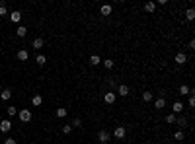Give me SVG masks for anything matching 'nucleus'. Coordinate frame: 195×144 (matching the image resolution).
I'll return each instance as SVG.
<instances>
[{
    "label": "nucleus",
    "instance_id": "nucleus-3",
    "mask_svg": "<svg viewBox=\"0 0 195 144\" xmlns=\"http://www.w3.org/2000/svg\"><path fill=\"white\" fill-rule=\"evenodd\" d=\"M113 136H115L117 140H123L127 136V129H125V127H117V129L113 130Z\"/></svg>",
    "mask_w": 195,
    "mask_h": 144
},
{
    "label": "nucleus",
    "instance_id": "nucleus-19",
    "mask_svg": "<svg viewBox=\"0 0 195 144\" xmlns=\"http://www.w3.org/2000/svg\"><path fill=\"white\" fill-rule=\"evenodd\" d=\"M31 103H33V105H41V103H43V96H39V93H37V96H33Z\"/></svg>",
    "mask_w": 195,
    "mask_h": 144
},
{
    "label": "nucleus",
    "instance_id": "nucleus-25",
    "mask_svg": "<svg viewBox=\"0 0 195 144\" xmlns=\"http://www.w3.org/2000/svg\"><path fill=\"white\" fill-rule=\"evenodd\" d=\"M70 127H74V129H78V127H82V119H80V117H76L74 121H72V125Z\"/></svg>",
    "mask_w": 195,
    "mask_h": 144
},
{
    "label": "nucleus",
    "instance_id": "nucleus-15",
    "mask_svg": "<svg viewBox=\"0 0 195 144\" xmlns=\"http://www.w3.org/2000/svg\"><path fill=\"white\" fill-rule=\"evenodd\" d=\"M193 18H195V10L193 8H187L186 10V20H187V22H191Z\"/></svg>",
    "mask_w": 195,
    "mask_h": 144
},
{
    "label": "nucleus",
    "instance_id": "nucleus-29",
    "mask_svg": "<svg viewBox=\"0 0 195 144\" xmlns=\"http://www.w3.org/2000/svg\"><path fill=\"white\" fill-rule=\"evenodd\" d=\"M174 138H176V140H183V130H178L176 135H174Z\"/></svg>",
    "mask_w": 195,
    "mask_h": 144
},
{
    "label": "nucleus",
    "instance_id": "nucleus-26",
    "mask_svg": "<svg viewBox=\"0 0 195 144\" xmlns=\"http://www.w3.org/2000/svg\"><path fill=\"white\" fill-rule=\"evenodd\" d=\"M166 123H170V125H172V123H176V115H174V113L166 115Z\"/></svg>",
    "mask_w": 195,
    "mask_h": 144
},
{
    "label": "nucleus",
    "instance_id": "nucleus-20",
    "mask_svg": "<svg viewBox=\"0 0 195 144\" xmlns=\"http://www.w3.org/2000/svg\"><path fill=\"white\" fill-rule=\"evenodd\" d=\"M144 10H146V12H154V10H156V2H146V4H144Z\"/></svg>",
    "mask_w": 195,
    "mask_h": 144
},
{
    "label": "nucleus",
    "instance_id": "nucleus-23",
    "mask_svg": "<svg viewBox=\"0 0 195 144\" xmlns=\"http://www.w3.org/2000/svg\"><path fill=\"white\" fill-rule=\"evenodd\" d=\"M35 61H37L39 66H43V64L47 62V59H45V55H37V59H35Z\"/></svg>",
    "mask_w": 195,
    "mask_h": 144
},
{
    "label": "nucleus",
    "instance_id": "nucleus-22",
    "mask_svg": "<svg viewBox=\"0 0 195 144\" xmlns=\"http://www.w3.org/2000/svg\"><path fill=\"white\" fill-rule=\"evenodd\" d=\"M189 92H191L189 86H180V93H181V96H189Z\"/></svg>",
    "mask_w": 195,
    "mask_h": 144
},
{
    "label": "nucleus",
    "instance_id": "nucleus-24",
    "mask_svg": "<svg viewBox=\"0 0 195 144\" xmlns=\"http://www.w3.org/2000/svg\"><path fill=\"white\" fill-rule=\"evenodd\" d=\"M143 99L144 101H152V92H143Z\"/></svg>",
    "mask_w": 195,
    "mask_h": 144
},
{
    "label": "nucleus",
    "instance_id": "nucleus-5",
    "mask_svg": "<svg viewBox=\"0 0 195 144\" xmlns=\"http://www.w3.org/2000/svg\"><path fill=\"white\" fill-rule=\"evenodd\" d=\"M98 140H100V142H102V144H106L107 140H109V132H107L106 129H102V130H100V132H98Z\"/></svg>",
    "mask_w": 195,
    "mask_h": 144
},
{
    "label": "nucleus",
    "instance_id": "nucleus-16",
    "mask_svg": "<svg viewBox=\"0 0 195 144\" xmlns=\"http://www.w3.org/2000/svg\"><path fill=\"white\" fill-rule=\"evenodd\" d=\"M0 98L4 99V101H8V99L12 98V92H10V90H2V92H0Z\"/></svg>",
    "mask_w": 195,
    "mask_h": 144
},
{
    "label": "nucleus",
    "instance_id": "nucleus-7",
    "mask_svg": "<svg viewBox=\"0 0 195 144\" xmlns=\"http://www.w3.org/2000/svg\"><path fill=\"white\" fill-rule=\"evenodd\" d=\"M172 111H174V115L181 113V111H183V103H181V101H176V103L172 105Z\"/></svg>",
    "mask_w": 195,
    "mask_h": 144
},
{
    "label": "nucleus",
    "instance_id": "nucleus-32",
    "mask_svg": "<svg viewBox=\"0 0 195 144\" xmlns=\"http://www.w3.org/2000/svg\"><path fill=\"white\" fill-rule=\"evenodd\" d=\"M4 144H18V142H16L14 138H6V140H4Z\"/></svg>",
    "mask_w": 195,
    "mask_h": 144
},
{
    "label": "nucleus",
    "instance_id": "nucleus-28",
    "mask_svg": "<svg viewBox=\"0 0 195 144\" xmlns=\"http://www.w3.org/2000/svg\"><path fill=\"white\" fill-rule=\"evenodd\" d=\"M103 64H106L107 70H111V68H113V61H111V59H106V61H103Z\"/></svg>",
    "mask_w": 195,
    "mask_h": 144
},
{
    "label": "nucleus",
    "instance_id": "nucleus-8",
    "mask_svg": "<svg viewBox=\"0 0 195 144\" xmlns=\"http://www.w3.org/2000/svg\"><path fill=\"white\" fill-rule=\"evenodd\" d=\"M18 59H20V61H28V59H29V53L28 51H25V49H20V51H18Z\"/></svg>",
    "mask_w": 195,
    "mask_h": 144
},
{
    "label": "nucleus",
    "instance_id": "nucleus-2",
    "mask_svg": "<svg viewBox=\"0 0 195 144\" xmlns=\"http://www.w3.org/2000/svg\"><path fill=\"white\" fill-rule=\"evenodd\" d=\"M115 99H117V93L115 92H106V93H103V101H106L107 105H113Z\"/></svg>",
    "mask_w": 195,
    "mask_h": 144
},
{
    "label": "nucleus",
    "instance_id": "nucleus-21",
    "mask_svg": "<svg viewBox=\"0 0 195 144\" xmlns=\"http://www.w3.org/2000/svg\"><path fill=\"white\" fill-rule=\"evenodd\" d=\"M6 113H8V117H14V115H18V109H16L14 105H10L8 109H6Z\"/></svg>",
    "mask_w": 195,
    "mask_h": 144
},
{
    "label": "nucleus",
    "instance_id": "nucleus-10",
    "mask_svg": "<svg viewBox=\"0 0 195 144\" xmlns=\"http://www.w3.org/2000/svg\"><path fill=\"white\" fill-rule=\"evenodd\" d=\"M16 35H18V37H25V35H28V27H25V25H20V27L16 29Z\"/></svg>",
    "mask_w": 195,
    "mask_h": 144
},
{
    "label": "nucleus",
    "instance_id": "nucleus-30",
    "mask_svg": "<svg viewBox=\"0 0 195 144\" xmlns=\"http://www.w3.org/2000/svg\"><path fill=\"white\" fill-rule=\"evenodd\" d=\"M70 130H72V127H70V125H65V127H63V132H65V135H68Z\"/></svg>",
    "mask_w": 195,
    "mask_h": 144
},
{
    "label": "nucleus",
    "instance_id": "nucleus-27",
    "mask_svg": "<svg viewBox=\"0 0 195 144\" xmlns=\"http://www.w3.org/2000/svg\"><path fill=\"white\" fill-rule=\"evenodd\" d=\"M176 123H178L180 127H186V125H187V121L183 119V117H176Z\"/></svg>",
    "mask_w": 195,
    "mask_h": 144
},
{
    "label": "nucleus",
    "instance_id": "nucleus-4",
    "mask_svg": "<svg viewBox=\"0 0 195 144\" xmlns=\"http://www.w3.org/2000/svg\"><path fill=\"white\" fill-rule=\"evenodd\" d=\"M0 130H2V132H10V130H12V121H10V119L0 121Z\"/></svg>",
    "mask_w": 195,
    "mask_h": 144
},
{
    "label": "nucleus",
    "instance_id": "nucleus-17",
    "mask_svg": "<svg viewBox=\"0 0 195 144\" xmlns=\"http://www.w3.org/2000/svg\"><path fill=\"white\" fill-rule=\"evenodd\" d=\"M100 62H102V59H100L98 55H92V56H90V64H92V66H98Z\"/></svg>",
    "mask_w": 195,
    "mask_h": 144
},
{
    "label": "nucleus",
    "instance_id": "nucleus-18",
    "mask_svg": "<svg viewBox=\"0 0 195 144\" xmlns=\"http://www.w3.org/2000/svg\"><path fill=\"white\" fill-rule=\"evenodd\" d=\"M41 47H43V39L41 37H35V39H33V49H37V51H39Z\"/></svg>",
    "mask_w": 195,
    "mask_h": 144
},
{
    "label": "nucleus",
    "instance_id": "nucleus-31",
    "mask_svg": "<svg viewBox=\"0 0 195 144\" xmlns=\"http://www.w3.org/2000/svg\"><path fill=\"white\" fill-rule=\"evenodd\" d=\"M8 14V8L6 6H0V16H6Z\"/></svg>",
    "mask_w": 195,
    "mask_h": 144
},
{
    "label": "nucleus",
    "instance_id": "nucleus-14",
    "mask_svg": "<svg viewBox=\"0 0 195 144\" xmlns=\"http://www.w3.org/2000/svg\"><path fill=\"white\" fill-rule=\"evenodd\" d=\"M66 113H68V111H66L65 107H59V109L55 111V115L59 117V119H65V117H66Z\"/></svg>",
    "mask_w": 195,
    "mask_h": 144
},
{
    "label": "nucleus",
    "instance_id": "nucleus-9",
    "mask_svg": "<svg viewBox=\"0 0 195 144\" xmlns=\"http://www.w3.org/2000/svg\"><path fill=\"white\" fill-rule=\"evenodd\" d=\"M10 20H12L14 23H18L20 20H22V12H18V10H14V12L10 14Z\"/></svg>",
    "mask_w": 195,
    "mask_h": 144
},
{
    "label": "nucleus",
    "instance_id": "nucleus-6",
    "mask_svg": "<svg viewBox=\"0 0 195 144\" xmlns=\"http://www.w3.org/2000/svg\"><path fill=\"white\" fill-rule=\"evenodd\" d=\"M117 93H119L121 98H125V96H129V86H125V84H121L119 88H117Z\"/></svg>",
    "mask_w": 195,
    "mask_h": 144
},
{
    "label": "nucleus",
    "instance_id": "nucleus-12",
    "mask_svg": "<svg viewBox=\"0 0 195 144\" xmlns=\"http://www.w3.org/2000/svg\"><path fill=\"white\" fill-rule=\"evenodd\" d=\"M154 107H156V109H164V107H166V99H164V98H158L156 101H154Z\"/></svg>",
    "mask_w": 195,
    "mask_h": 144
},
{
    "label": "nucleus",
    "instance_id": "nucleus-13",
    "mask_svg": "<svg viewBox=\"0 0 195 144\" xmlns=\"http://www.w3.org/2000/svg\"><path fill=\"white\" fill-rule=\"evenodd\" d=\"M100 12H102V16H109V14H111V6H109V4H103L102 8H100Z\"/></svg>",
    "mask_w": 195,
    "mask_h": 144
},
{
    "label": "nucleus",
    "instance_id": "nucleus-11",
    "mask_svg": "<svg viewBox=\"0 0 195 144\" xmlns=\"http://www.w3.org/2000/svg\"><path fill=\"white\" fill-rule=\"evenodd\" d=\"M176 62H178V64H186V62H187V56L183 55V53H178V55H176Z\"/></svg>",
    "mask_w": 195,
    "mask_h": 144
},
{
    "label": "nucleus",
    "instance_id": "nucleus-1",
    "mask_svg": "<svg viewBox=\"0 0 195 144\" xmlns=\"http://www.w3.org/2000/svg\"><path fill=\"white\" fill-rule=\"evenodd\" d=\"M18 115H20V121H22V123H29V121H31V111H29V109H20Z\"/></svg>",
    "mask_w": 195,
    "mask_h": 144
}]
</instances>
